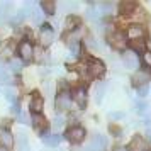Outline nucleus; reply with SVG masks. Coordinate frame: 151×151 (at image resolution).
<instances>
[{
	"label": "nucleus",
	"mask_w": 151,
	"mask_h": 151,
	"mask_svg": "<svg viewBox=\"0 0 151 151\" xmlns=\"http://www.w3.org/2000/svg\"><path fill=\"white\" fill-rule=\"evenodd\" d=\"M53 39H55V32H53V29L44 24L42 29H41V44L42 46H49V44L53 42Z\"/></svg>",
	"instance_id": "nucleus-13"
},
{
	"label": "nucleus",
	"mask_w": 151,
	"mask_h": 151,
	"mask_svg": "<svg viewBox=\"0 0 151 151\" xmlns=\"http://www.w3.org/2000/svg\"><path fill=\"white\" fill-rule=\"evenodd\" d=\"M124 60V65H126V68L129 70H136L139 66V58H137L136 53H132V51H126L122 56Z\"/></svg>",
	"instance_id": "nucleus-9"
},
{
	"label": "nucleus",
	"mask_w": 151,
	"mask_h": 151,
	"mask_svg": "<svg viewBox=\"0 0 151 151\" xmlns=\"http://www.w3.org/2000/svg\"><path fill=\"white\" fill-rule=\"evenodd\" d=\"M42 15L44 14H42L39 9H32V10H31V19H32L34 24H41L42 22Z\"/></svg>",
	"instance_id": "nucleus-25"
},
{
	"label": "nucleus",
	"mask_w": 151,
	"mask_h": 151,
	"mask_svg": "<svg viewBox=\"0 0 151 151\" xmlns=\"http://www.w3.org/2000/svg\"><path fill=\"white\" fill-rule=\"evenodd\" d=\"M148 136H150V137H151V129H150V131H148Z\"/></svg>",
	"instance_id": "nucleus-38"
},
{
	"label": "nucleus",
	"mask_w": 151,
	"mask_h": 151,
	"mask_svg": "<svg viewBox=\"0 0 151 151\" xmlns=\"http://www.w3.org/2000/svg\"><path fill=\"white\" fill-rule=\"evenodd\" d=\"M124 117H126L124 112H112L110 114V119H114V121H119V119H124Z\"/></svg>",
	"instance_id": "nucleus-34"
},
{
	"label": "nucleus",
	"mask_w": 151,
	"mask_h": 151,
	"mask_svg": "<svg viewBox=\"0 0 151 151\" xmlns=\"http://www.w3.org/2000/svg\"><path fill=\"white\" fill-rule=\"evenodd\" d=\"M32 126H34L36 131H39L42 134H46L48 132V121H46V117L42 116V114H32Z\"/></svg>",
	"instance_id": "nucleus-7"
},
{
	"label": "nucleus",
	"mask_w": 151,
	"mask_h": 151,
	"mask_svg": "<svg viewBox=\"0 0 151 151\" xmlns=\"http://www.w3.org/2000/svg\"><path fill=\"white\" fill-rule=\"evenodd\" d=\"M71 99L76 102L78 107H85L87 105V92L83 87H78V88L73 90V93H71Z\"/></svg>",
	"instance_id": "nucleus-11"
},
{
	"label": "nucleus",
	"mask_w": 151,
	"mask_h": 151,
	"mask_svg": "<svg viewBox=\"0 0 151 151\" xmlns=\"http://www.w3.org/2000/svg\"><path fill=\"white\" fill-rule=\"evenodd\" d=\"M55 2H48V0H42L41 2V10L44 12V14H48V15H53L55 14Z\"/></svg>",
	"instance_id": "nucleus-21"
},
{
	"label": "nucleus",
	"mask_w": 151,
	"mask_h": 151,
	"mask_svg": "<svg viewBox=\"0 0 151 151\" xmlns=\"http://www.w3.org/2000/svg\"><path fill=\"white\" fill-rule=\"evenodd\" d=\"M0 144H2L5 150H12V148H14V136H12L9 131H2V132H0Z\"/></svg>",
	"instance_id": "nucleus-14"
},
{
	"label": "nucleus",
	"mask_w": 151,
	"mask_h": 151,
	"mask_svg": "<svg viewBox=\"0 0 151 151\" xmlns=\"http://www.w3.org/2000/svg\"><path fill=\"white\" fill-rule=\"evenodd\" d=\"M0 83H12V75L4 63H0Z\"/></svg>",
	"instance_id": "nucleus-20"
},
{
	"label": "nucleus",
	"mask_w": 151,
	"mask_h": 151,
	"mask_svg": "<svg viewBox=\"0 0 151 151\" xmlns=\"http://www.w3.org/2000/svg\"><path fill=\"white\" fill-rule=\"evenodd\" d=\"M146 93H148V87H146V85L137 87V95H139V97H146Z\"/></svg>",
	"instance_id": "nucleus-35"
},
{
	"label": "nucleus",
	"mask_w": 151,
	"mask_h": 151,
	"mask_svg": "<svg viewBox=\"0 0 151 151\" xmlns=\"http://www.w3.org/2000/svg\"><path fill=\"white\" fill-rule=\"evenodd\" d=\"M109 42L112 44V48L124 49V48H126V44H127V37H126L124 32L116 31V32H110V34H109Z\"/></svg>",
	"instance_id": "nucleus-4"
},
{
	"label": "nucleus",
	"mask_w": 151,
	"mask_h": 151,
	"mask_svg": "<svg viewBox=\"0 0 151 151\" xmlns=\"http://www.w3.org/2000/svg\"><path fill=\"white\" fill-rule=\"evenodd\" d=\"M136 4L134 2H122L121 5H119V10H121V14H124V15H131L134 10H136Z\"/></svg>",
	"instance_id": "nucleus-18"
},
{
	"label": "nucleus",
	"mask_w": 151,
	"mask_h": 151,
	"mask_svg": "<svg viewBox=\"0 0 151 151\" xmlns=\"http://www.w3.org/2000/svg\"><path fill=\"white\" fill-rule=\"evenodd\" d=\"M110 132L116 134V136H119V134H121V129H119L117 126H110Z\"/></svg>",
	"instance_id": "nucleus-36"
},
{
	"label": "nucleus",
	"mask_w": 151,
	"mask_h": 151,
	"mask_svg": "<svg viewBox=\"0 0 151 151\" xmlns=\"http://www.w3.org/2000/svg\"><path fill=\"white\" fill-rule=\"evenodd\" d=\"M129 46H131V49H132V53H143L144 51V48H146V44H144V41L143 39H136V41H131L129 42Z\"/></svg>",
	"instance_id": "nucleus-22"
},
{
	"label": "nucleus",
	"mask_w": 151,
	"mask_h": 151,
	"mask_svg": "<svg viewBox=\"0 0 151 151\" xmlns=\"http://www.w3.org/2000/svg\"><path fill=\"white\" fill-rule=\"evenodd\" d=\"M104 93H105V83L100 82L99 85H97V88H95V100L97 102H102Z\"/></svg>",
	"instance_id": "nucleus-24"
},
{
	"label": "nucleus",
	"mask_w": 151,
	"mask_h": 151,
	"mask_svg": "<svg viewBox=\"0 0 151 151\" xmlns=\"http://www.w3.org/2000/svg\"><path fill=\"white\" fill-rule=\"evenodd\" d=\"M100 12H102V10H100L99 5H97V7H90L88 10H87V17H88V19H99V17L102 15Z\"/></svg>",
	"instance_id": "nucleus-26"
},
{
	"label": "nucleus",
	"mask_w": 151,
	"mask_h": 151,
	"mask_svg": "<svg viewBox=\"0 0 151 151\" xmlns=\"http://www.w3.org/2000/svg\"><path fill=\"white\" fill-rule=\"evenodd\" d=\"M144 36V27L139 26V24H132L129 29H127V37L131 41H136V39H143Z\"/></svg>",
	"instance_id": "nucleus-12"
},
{
	"label": "nucleus",
	"mask_w": 151,
	"mask_h": 151,
	"mask_svg": "<svg viewBox=\"0 0 151 151\" xmlns=\"http://www.w3.org/2000/svg\"><path fill=\"white\" fill-rule=\"evenodd\" d=\"M10 68H12V71L19 73V71L22 70V63H21V61H17V60H12V61H10Z\"/></svg>",
	"instance_id": "nucleus-31"
},
{
	"label": "nucleus",
	"mask_w": 151,
	"mask_h": 151,
	"mask_svg": "<svg viewBox=\"0 0 151 151\" xmlns=\"http://www.w3.org/2000/svg\"><path fill=\"white\" fill-rule=\"evenodd\" d=\"M24 17H26V10H24V9H22V10H19V12H17V14H14V17H12V24H19V22H22V19H24Z\"/></svg>",
	"instance_id": "nucleus-28"
},
{
	"label": "nucleus",
	"mask_w": 151,
	"mask_h": 151,
	"mask_svg": "<svg viewBox=\"0 0 151 151\" xmlns=\"http://www.w3.org/2000/svg\"><path fill=\"white\" fill-rule=\"evenodd\" d=\"M55 105L58 110H68L70 105H71V93L66 92V90L60 92L58 97H56V100H55Z\"/></svg>",
	"instance_id": "nucleus-3"
},
{
	"label": "nucleus",
	"mask_w": 151,
	"mask_h": 151,
	"mask_svg": "<svg viewBox=\"0 0 151 151\" xmlns=\"http://www.w3.org/2000/svg\"><path fill=\"white\" fill-rule=\"evenodd\" d=\"M5 53V56H9V55H12L14 53V42H9L7 46H4L2 48V55Z\"/></svg>",
	"instance_id": "nucleus-32"
},
{
	"label": "nucleus",
	"mask_w": 151,
	"mask_h": 151,
	"mask_svg": "<svg viewBox=\"0 0 151 151\" xmlns=\"http://www.w3.org/2000/svg\"><path fill=\"white\" fill-rule=\"evenodd\" d=\"M29 109L32 114H41V110L44 109V99L39 93H34L31 97V102H29Z\"/></svg>",
	"instance_id": "nucleus-8"
},
{
	"label": "nucleus",
	"mask_w": 151,
	"mask_h": 151,
	"mask_svg": "<svg viewBox=\"0 0 151 151\" xmlns=\"http://www.w3.org/2000/svg\"><path fill=\"white\" fill-rule=\"evenodd\" d=\"M87 46L92 48V49H102V44H100V42H97L95 37H88V39H87Z\"/></svg>",
	"instance_id": "nucleus-29"
},
{
	"label": "nucleus",
	"mask_w": 151,
	"mask_h": 151,
	"mask_svg": "<svg viewBox=\"0 0 151 151\" xmlns=\"http://www.w3.org/2000/svg\"><path fill=\"white\" fill-rule=\"evenodd\" d=\"M146 110H148V104L146 102H137L136 104V112L137 114L143 116V114H146Z\"/></svg>",
	"instance_id": "nucleus-30"
},
{
	"label": "nucleus",
	"mask_w": 151,
	"mask_h": 151,
	"mask_svg": "<svg viewBox=\"0 0 151 151\" xmlns=\"http://www.w3.org/2000/svg\"><path fill=\"white\" fill-rule=\"evenodd\" d=\"M80 17H76V15H68L66 17V21H65V26L68 31H76V29L80 27Z\"/></svg>",
	"instance_id": "nucleus-17"
},
{
	"label": "nucleus",
	"mask_w": 151,
	"mask_h": 151,
	"mask_svg": "<svg viewBox=\"0 0 151 151\" xmlns=\"http://www.w3.org/2000/svg\"><path fill=\"white\" fill-rule=\"evenodd\" d=\"M10 12H12V4L10 2H2L0 4V22L7 21L10 17Z\"/></svg>",
	"instance_id": "nucleus-16"
},
{
	"label": "nucleus",
	"mask_w": 151,
	"mask_h": 151,
	"mask_svg": "<svg viewBox=\"0 0 151 151\" xmlns=\"http://www.w3.org/2000/svg\"><path fill=\"white\" fill-rule=\"evenodd\" d=\"M42 141H44V144H48V146H58V144L63 141V137L60 136V134H42Z\"/></svg>",
	"instance_id": "nucleus-15"
},
{
	"label": "nucleus",
	"mask_w": 151,
	"mask_h": 151,
	"mask_svg": "<svg viewBox=\"0 0 151 151\" xmlns=\"http://www.w3.org/2000/svg\"><path fill=\"white\" fill-rule=\"evenodd\" d=\"M105 148H107V137L102 134H95L83 151H104Z\"/></svg>",
	"instance_id": "nucleus-1"
},
{
	"label": "nucleus",
	"mask_w": 151,
	"mask_h": 151,
	"mask_svg": "<svg viewBox=\"0 0 151 151\" xmlns=\"http://www.w3.org/2000/svg\"><path fill=\"white\" fill-rule=\"evenodd\" d=\"M0 151H4V150H0Z\"/></svg>",
	"instance_id": "nucleus-39"
},
{
	"label": "nucleus",
	"mask_w": 151,
	"mask_h": 151,
	"mask_svg": "<svg viewBox=\"0 0 151 151\" xmlns=\"http://www.w3.org/2000/svg\"><path fill=\"white\" fill-rule=\"evenodd\" d=\"M17 143H19V151H29V144H27V137L24 132L17 134Z\"/></svg>",
	"instance_id": "nucleus-23"
},
{
	"label": "nucleus",
	"mask_w": 151,
	"mask_h": 151,
	"mask_svg": "<svg viewBox=\"0 0 151 151\" xmlns=\"http://www.w3.org/2000/svg\"><path fill=\"white\" fill-rule=\"evenodd\" d=\"M127 151H148V143H146V139L141 137V136H134L132 141L129 143Z\"/></svg>",
	"instance_id": "nucleus-10"
},
{
	"label": "nucleus",
	"mask_w": 151,
	"mask_h": 151,
	"mask_svg": "<svg viewBox=\"0 0 151 151\" xmlns=\"http://www.w3.org/2000/svg\"><path fill=\"white\" fill-rule=\"evenodd\" d=\"M87 70H88L90 76H100L105 73V65H104L100 60H95V58H92L88 61V66H87Z\"/></svg>",
	"instance_id": "nucleus-5"
},
{
	"label": "nucleus",
	"mask_w": 151,
	"mask_h": 151,
	"mask_svg": "<svg viewBox=\"0 0 151 151\" xmlns=\"http://www.w3.org/2000/svg\"><path fill=\"white\" fill-rule=\"evenodd\" d=\"M63 124H65V117H63V116H56L55 119H53V127H55L56 131L61 129Z\"/></svg>",
	"instance_id": "nucleus-27"
},
{
	"label": "nucleus",
	"mask_w": 151,
	"mask_h": 151,
	"mask_svg": "<svg viewBox=\"0 0 151 151\" xmlns=\"http://www.w3.org/2000/svg\"><path fill=\"white\" fill-rule=\"evenodd\" d=\"M144 63H146V66L151 68V51H144Z\"/></svg>",
	"instance_id": "nucleus-33"
},
{
	"label": "nucleus",
	"mask_w": 151,
	"mask_h": 151,
	"mask_svg": "<svg viewBox=\"0 0 151 151\" xmlns=\"http://www.w3.org/2000/svg\"><path fill=\"white\" fill-rule=\"evenodd\" d=\"M150 78H151L150 71H139V73H136V75H134V83L143 87L146 82H150Z\"/></svg>",
	"instance_id": "nucleus-19"
},
{
	"label": "nucleus",
	"mask_w": 151,
	"mask_h": 151,
	"mask_svg": "<svg viewBox=\"0 0 151 151\" xmlns=\"http://www.w3.org/2000/svg\"><path fill=\"white\" fill-rule=\"evenodd\" d=\"M114 151H127V150H126V148H116Z\"/></svg>",
	"instance_id": "nucleus-37"
},
{
	"label": "nucleus",
	"mask_w": 151,
	"mask_h": 151,
	"mask_svg": "<svg viewBox=\"0 0 151 151\" xmlns=\"http://www.w3.org/2000/svg\"><path fill=\"white\" fill-rule=\"evenodd\" d=\"M85 136H87V132H85V129H83L82 126H73V127H70L68 132H66V139L73 144L82 143L83 139H85Z\"/></svg>",
	"instance_id": "nucleus-2"
},
{
	"label": "nucleus",
	"mask_w": 151,
	"mask_h": 151,
	"mask_svg": "<svg viewBox=\"0 0 151 151\" xmlns=\"http://www.w3.org/2000/svg\"><path fill=\"white\" fill-rule=\"evenodd\" d=\"M19 55L24 61H31L32 58H34V48H32V44L27 41H22L19 44Z\"/></svg>",
	"instance_id": "nucleus-6"
}]
</instances>
